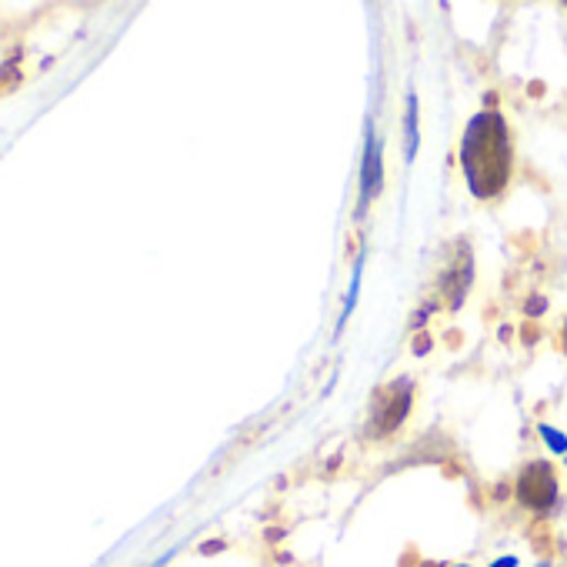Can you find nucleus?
I'll return each mask as SVG.
<instances>
[{
    "instance_id": "obj_1",
    "label": "nucleus",
    "mask_w": 567,
    "mask_h": 567,
    "mask_svg": "<svg viewBox=\"0 0 567 567\" xmlns=\"http://www.w3.org/2000/svg\"><path fill=\"white\" fill-rule=\"evenodd\" d=\"M461 167L477 200H491L504 194L514 167V151H511V131L497 111H484L467 124L461 141Z\"/></svg>"
},
{
    "instance_id": "obj_2",
    "label": "nucleus",
    "mask_w": 567,
    "mask_h": 567,
    "mask_svg": "<svg viewBox=\"0 0 567 567\" xmlns=\"http://www.w3.org/2000/svg\"><path fill=\"white\" fill-rule=\"evenodd\" d=\"M517 501L534 511V514H547L557 504V477L554 467L547 461H530L520 477H517Z\"/></svg>"
},
{
    "instance_id": "obj_3",
    "label": "nucleus",
    "mask_w": 567,
    "mask_h": 567,
    "mask_svg": "<svg viewBox=\"0 0 567 567\" xmlns=\"http://www.w3.org/2000/svg\"><path fill=\"white\" fill-rule=\"evenodd\" d=\"M411 408V381L384 388L374 401V434H391Z\"/></svg>"
},
{
    "instance_id": "obj_4",
    "label": "nucleus",
    "mask_w": 567,
    "mask_h": 567,
    "mask_svg": "<svg viewBox=\"0 0 567 567\" xmlns=\"http://www.w3.org/2000/svg\"><path fill=\"white\" fill-rule=\"evenodd\" d=\"M540 434H544V437L550 441V447H554V451H560V454L567 451V437H560V434H557L554 427H540Z\"/></svg>"
},
{
    "instance_id": "obj_5",
    "label": "nucleus",
    "mask_w": 567,
    "mask_h": 567,
    "mask_svg": "<svg viewBox=\"0 0 567 567\" xmlns=\"http://www.w3.org/2000/svg\"><path fill=\"white\" fill-rule=\"evenodd\" d=\"M494 567H517V560H514V557H501V560H497Z\"/></svg>"
},
{
    "instance_id": "obj_6",
    "label": "nucleus",
    "mask_w": 567,
    "mask_h": 567,
    "mask_svg": "<svg viewBox=\"0 0 567 567\" xmlns=\"http://www.w3.org/2000/svg\"><path fill=\"white\" fill-rule=\"evenodd\" d=\"M564 344H567V321H564Z\"/></svg>"
}]
</instances>
